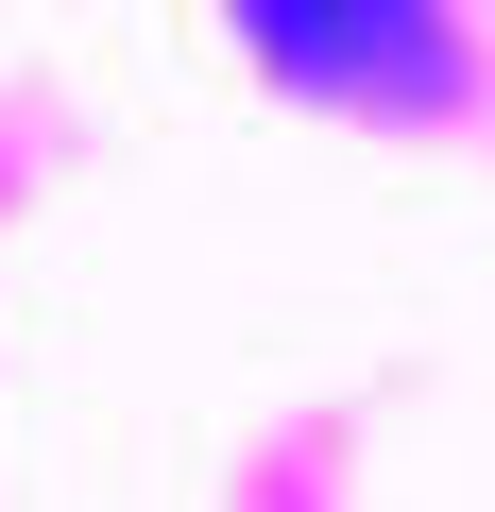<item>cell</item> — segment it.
I'll list each match as a JSON object with an SVG mask.
<instances>
[{
  "instance_id": "6da1fadb",
  "label": "cell",
  "mask_w": 495,
  "mask_h": 512,
  "mask_svg": "<svg viewBox=\"0 0 495 512\" xmlns=\"http://www.w3.org/2000/svg\"><path fill=\"white\" fill-rule=\"evenodd\" d=\"M239 35L291 86H325V103H427L444 86V18L427 0H239Z\"/></svg>"
}]
</instances>
